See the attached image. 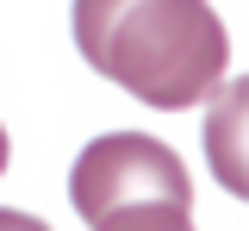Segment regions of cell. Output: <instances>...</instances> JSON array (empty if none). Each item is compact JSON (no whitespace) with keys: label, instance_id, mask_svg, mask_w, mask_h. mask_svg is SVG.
I'll use <instances>...</instances> for the list:
<instances>
[{"label":"cell","instance_id":"cell-1","mask_svg":"<svg viewBox=\"0 0 249 231\" xmlns=\"http://www.w3.org/2000/svg\"><path fill=\"white\" fill-rule=\"evenodd\" d=\"M75 44L93 75L156 113L206 100L231 63L224 19L206 0H75Z\"/></svg>","mask_w":249,"mask_h":231},{"label":"cell","instance_id":"cell-2","mask_svg":"<svg viewBox=\"0 0 249 231\" xmlns=\"http://www.w3.org/2000/svg\"><path fill=\"white\" fill-rule=\"evenodd\" d=\"M69 200L88 219V231L119 219V212H137V206H187L193 212V188H187L181 156L150 132L93 137L69 169Z\"/></svg>","mask_w":249,"mask_h":231},{"label":"cell","instance_id":"cell-3","mask_svg":"<svg viewBox=\"0 0 249 231\" xmlns=\"http://www.w3.org/2000/svg\"><path fill=\"white\" fill-rule=\"evenodd\" d=\"M237 113H243V81H231L224 94H218L212 106V169H218V181L231 188V194H249L243 181V156H237Z\"/></svg>","mask_w":249,"mask_h":231},{"label":"cell","instance_id":"cell-4","mask_svg":"<svg viewBox=\"0 0 249 231\" xmlns=\"http://www.w3.org/2000/svg\"><path fill=\"white\" fill-rule=\"evenodd\" d=\"M93 231H193V219H187V206H137V212H119Z\"/></svg>","mask_w":249,"mask_h":231},{"label":"cell","instance_id":"cell-5","mask_svg":"<svg viewBox=\"0 0 249 231\" xmlns=\"http://www.w3.org/2000/svg\"><path fill=\"white\" fill-rule=\"evenodd\" d=\"M0 231H50L44 219H31V212H13V206H0Z\"/></svg>","mask_w":249,"mask_h":231},{"label":"cell","instance_id":"cell-6","mask_svg":"<svg viewBox=\"0 0 249 231\" xmlns=\"http://www.w3.org/2000/svg\"><path fill=\"white\" fill-rule=\"evenodd\" d=\"M0 175H6V125H0Z\"/></svg>","mask_w":249,"mask_h":231}]
</instances>
